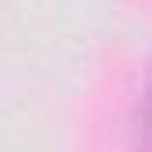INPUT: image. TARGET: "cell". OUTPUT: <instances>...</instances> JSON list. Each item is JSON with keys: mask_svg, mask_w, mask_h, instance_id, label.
Here are the masks:
<instances>
[{"mask_svg": "<svg viewBox=\"0 0 152 152\" xmlns=\"http://www.w3.org/2000/svg\"><path fill=\"white\" fill-rule=\"evenodd\" d=\"M138 131H142V145H145V152H152V67H149V78H145V92H142Z\"/></svg>", "mask_w": 152, "mask_h": 152, "instance_id": "1", "label": "cell"}]
</instances>
